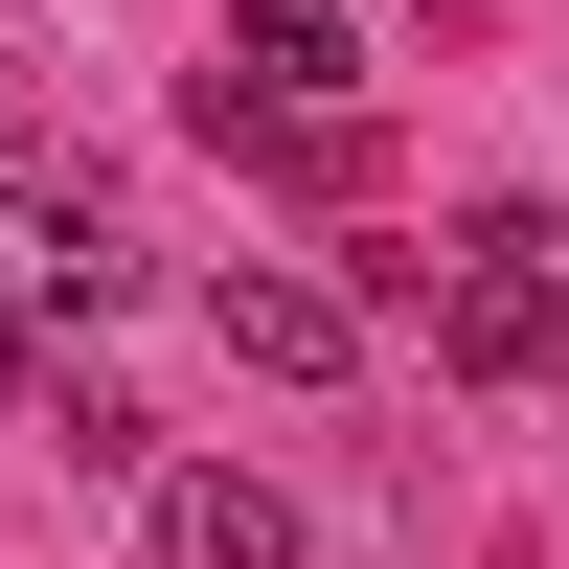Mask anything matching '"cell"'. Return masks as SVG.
Listing matches in <instances>:
<instances>
[{
    "label": "cell",
    "mask_w": 569,
    "mask_h": 569,
    "mask_svg": "<svg viewBox=\"0 0 569 569\" xmlns=\"http://www.w3.org/2000/svg\"><path fill=\"white\" fill-rule=\"evenodd\" d=\"M433 365H456V388H569V251L525 206H479L433 251Z\"/></svg>",
    "instance_id": "6da1fadb"
},
{
    "label": "cell",
    "mask_w": 569,
    "mask_h": 569,
    "mask_svg": "<svg viewBox=\"0 0 569 569\" xmlns=\"http://www.w3.org/2000/svg\"><path fill=\"white\" fill-rule=\"evenodd\" d=\"M206 114H365V23H342V0H228Z\"/></svg>",
    "instance_id": "7a4b0ae2"
},
{
    "label": "cell",
    "mask_w": 569,
    "mask_h": 569,
    "mask_svg": "<svg viewBox=\"0 0 569 569\" xmlns=\"http://www.w3.org/2000/svg\"><path fill=\"white\" fill-rule=\"evenodd\" d=\"M206 342L251 365V388H342V365H365V297H342V273H228Z\"/></svg>",
    "instance_id": "3957f363"
},
{
    "label": "cell",
    "mask_w": 569,
    "mask_h": 569,
    "mask_svg": "<svg viewBox=\"0 0 569 569\" xmlns=\"http://www.w3.org/2000/svg\"><path fill=\"white\" fill-rule=\"evenodd\" d=\"M137 547H160V569H297V501H273L251 456H182V479L137 501Z\"/></svg>",
    "instance_id": "277c9868"
},
{
    "label": "cell",
    "mask_w": 569,
    "mask_h": 569,
    "mask_svg": "<svg viewBox=\"0 0 569 569\" xmlns=\"http://www.w3.org/2000/svg\"><path fill=\"white\" fill-rule=\"evenodd\" d=\"M69 228H91V182H46V160H0V273H46Z\"/></svg>",
    "instance_id": "5b68a950"
},
{
    "label": "cell",
    "mask_w": 569,
    "mask_h": 569,
    "mask_svg": "<svg viewBox=\"0 0 569 569\" xmlns=\"http://www.w3.org/2000/svg\"><path fill=\"white\" fill-rule=\"evenodd\" d=\"M23 319H46V297L0 273V410H46V342H23Z\"/></svg>",
    "instance_id": "8992f818"
}]
</instances>
